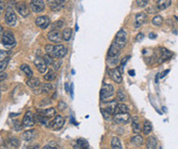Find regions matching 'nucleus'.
<instances>
[{"label":"nucleus","instance_id":"22","mask_svg":"<svg viewBox=\"0 0 178 149\" xmlns=\"http://www.w3.org/2000/svg\"><path fill=\"white\" fill-rule=\"evenodd\" d=\"M110 147H112V149H123V145H122V142H121L120 138H118V137L112 138Z\"/></svg>","mask_w":178,"mask_h":149},{"label":"nucleus","instance_id":"59","mask_svg":"<svg viewBox=\"0 0 178 149\" xmlns=\"http://www.w3.org/2000/svg\"><path fill=\"white\" fill-rule=\"evenodd\" d=\"M66 90H67V91H69V86H68V84H66Z\"/></svg>","mask_w":178,"mask_h":149},{"label":"nucleus","instance_id":"32","mask_svg":"<svg viewBox=\"0 0 178 149\" xmlns=\"http://www.w3.org/2000/svg\"><path fill=\"white\" fill-rule=\"evenodd\" d=\"M163 18L161 17V15H155L153 18V21H152V23H153V26H156V27H161L162 25H163Z\"/></svg>","mask_w":178,"mask_h":149},{"label":"nucleus","instance_id":"13","mask_svg":"<svg viewBox=\"0 0 178 149\" xmlns=\"http://www.w3.org/2000/svg\"><path fill=\"white\" fill-rule=\"evenodd\" d=\"M34 64H35V66L37 67V70H38V72L40 73V74H44V73L47 70V64L45 63V61L43 58H40V57L35 58Z\"/></svg>","mask_w":178,"mask_h":149},{"label":"nucleus","instance_id":"52","mask_svg":"<svg viewBox=\"0 0 178 149\" xmlns=\"http://www.w3.org/2000/svg\"><path fill=\"white\" fill-rule=\"evenodd\" d=\"M129 58H130V56H125V57L123 58V60L121 61V66L123 67L124 66H125V63H126V62L128 61V59H129Z\"/></svg>","mask_w":178,"mask_h":149},{"label":"nucleus","instance_id":"41","mask_svg":"<svg viewBox=\"0 0 178 149\" xmlns=\"http://www.w3.org/2000/svg\"><path fill=\"white\" fill-rule=\"evenodd\" d=\"M53 47H54V45H51V44L45 45V51L47 52L48 55H51V53H52V51H53Z\"/></svg>","mask_w":178,"mask_h":149},{"label":"nucleus","instance_id":"45","mask_svg":"<svg viewBox=\"0 0 178 149\" xmlns=\"http://www.w3.org/2000/svg\"><path fill=\"white\" fill-rule=\"evenodd\" d=\"M61 66V60H56L55 62H53L52 63V67H53V70H58L59 67Z\"/></svg>","mask_w":178,"mask_h":149},{"label":"nucleus","instance_id":"19","mask_svg":"<svg viewBox=\"0 0 178 149\" xmlns=\"http://www.w3.org/2000/svg\"><path fill=\"white\" fill-rule=\"evenodd\" d=\"M131 121H132V130L135 134H139L140 131H141V126L139 124V118L138 116L133 115L131 116Z\"/></svg>","mask_w":178,"mask_h":149},{"label":"nucleus","instance_id":"20","mask_svg":"<svg viewBox=\"0 0 178 149\" xmlns=\"http://www.w3.org/2000/svg\"><path fill=\"white\" fill-rule=\"evenodd\" d=\"M119 52H120V48L115 43H113L109 49V52H107V57H116Z\"/></svg>","mask_w":178,"mask_h":149},{"label":"nucleus","instance_id":"50","mask_svg":"<svg viewBox=\"0 0 178 149\" xmlns=\"http://www.w3.org/2000/svg\"><path fill=\"white\" fill-rule=\"evenodd\" d=\"M63 26H64V21H58L56 23H54V27H55V28H58V29L61 28Z\"/></svg>","mask_w":178,"mask_h":149},{"label":"nucleus","instance_id":"46","mask_svg":"<svg viewBox=\"0 0 178 149\" xmlns=\"http://www.w3.org/2000/svg\"><path fill=\"white\" fill-rule=\"evenodd\" d=\"M58 109H59V110L66 109V108H67V103H66L64 101H59V102H58Z\"/></svg>","mask_w":178,"mask_h":149},{"label":"nucleus","instance_id":"60","mask_svg":"<svg viewBox=\"0 0 178 149\" xmlns=\"http://www.w3.org/2000/svg\"><path fill=\"white\" fill-rule=\"evenodd\" d=\"M104 149H107V148H104Z\"/></svg>","mask_w":178,"mask_h":149},{"label":"nucleus","instance_id":"40","mask_svg":"<svg viewBox=\"0 0 178 149\" xmlns=\"http://www.w3.org/2000/svg\"><path fill=\"white\" fill-rule=\"evenodd\" d=\"M101 113H102V115H104V118H106L107 121H110V120H113V116H112V113H110L109 112H107L104 108H102L101 109Z\"/></svg>","mask_w":178,"mask_h":149},{"label":"nucleus","instance_id":"57","mask_svg":"<svg viewBox=\"0 0 178 149\" xmlns=\"http://www.w3.org/2000/svg\"><path fill=\"white\" fill-rule=\"evenodd\" d=\"M134 74H135V72H134L133 70H129V75L131 76V77H133L134 76Z\"/></svg>","mask_w":178,"mask_h":149},{"label":"nucleus","instance_id":"24","mask_svg":"<svg viewBox=\"0 0 178 149\" xmlns=\"http://www.w3.org/2000/svg\"><path fill=\"white\" fill-rule=\"evenodd\" d=\"M171 5V0H158L157 7L159 10H164Z\"/></svg>","mask_w":178,"mask_h":149},{"label":"nucleus","instance_id":"35","mask_svg":"<svg viewBox=\"0 0 178 149\" xmlns=\"http://www.w3.org/2000/svg\"><path fill=\"white\" fill-rule=\"evenodd\" d=\"M53 86L51 85V83H45L41 85V92L42 93H49L50 91H52Z\"/></svg>","mask_w":178,"mask_h":149},{"label":"nucleus","instance_id":"31","mask_svg":"<svg viewBox=\"0 0 178 149\" xmlns=\"http://www.w3.org/2000/svg\"><path fill=\"white\" fill-rule=\"evenodd\" d=\"M72 29L70 28H66L63 31V33H61V35H63V39L64 40V41H69L70 39H71L72 37Z\"/></svg>","mask_w":178,"mask_h":149},{"label":"nucleus","instance_id":"56","mask_svg":"<svg viewBox=\"0 0 178 149\" xmlns=\"http://www.w3.org/2000/svg\"><path fill=\"white\" fill-rule=\"evenodd\" d=\"M168 73H169V70H166L165 72L162 73V74H161V78H164L166 76V74H168Z\"/></svg>","mask_w":178,"mask_h":149},{"label":"nucleus","instance_id":"30","mask_svg":"<svg viewBox=\"0 0 178 149\" xmlns=\"http://www.w3.org/2000/svg\"><path fill=\"white\" fill-rule=\"evenodd\" d=\"M56 77V74L55 72L53 70H49L48 72L46 73V74L44 75V80L47 81V82H51V81H53L55 79Z\"/></svg>","mask_w":178,"mask_h":149},{"label":"nucleus","instance_id":"17","mask_svg":"<svg viewBox=\"0 0 178 149\" xmlns=\"http://www.w3.org/2000/svg\"><path fill=\"white\" fill-rule=\"evenodd\" d=\"M39 112H41V115L47 118H55L56 116V109L54 107H47V108H45V109L39 110Z\"/></svg>","mask_w":178,"mask_h":149},{"label":"nucleus","instance_id":"37","mask_svg":"<svg viewBox=\"0 0 178 149\" xmlns=\"http://www.w3.org/2000/svg\"><path fill=\"white\" fill-rule=\"evenodd\" d=\"M9 145L12 146V148H18L20 146V140L17 139V138H12L9 140Z\"/></svg>","mask_w":178,"mask_h":149},{"label":"nucleus","instance_id":"26","mask_svg":"<svg viewBox=\"0 0 178 149\" xmlns=\"http://www.w3.org/2000/svg\"><path fill=\"white\" fill-rule=\"evenodd\" d=\"M131 142H132V144H134L135 146H141L144 143V140L142 136H140L139 134H136L135 136H133L131 138Z\"/></svg>","mask_w":178,"mask_h":149},{"label":"nucleus","instance_id":"23","mask_svg":"<svg viewBox=\"0 0 178 149\" xmlns=\"http://www.w3.org/2000/svg\"><path fill=\"white\" fill-rule=\"evenodd\" d=\"M35 137H36V131H35V130H29V131L24 132V134H23V139L25 141L34 140Z\"/></svg>","mask_w":178,"mask_h":149},{"label":"nucleus","instance_id":"7","mask_svg":"<svg viewBox=\"0 0 178 149\" xmlns=\"http://www.w3.org/2000/svg\"><path fill=\"white\" fill-rule=\"evenodd\" d=\"M1 42L5 46H13L15 44V39L13 36L12 32H5L1 36Z\"/></svg>","mask_w":178,"mask_h":149},{"label":"nucleus","instance_id":"8","mask_svg":"<svg viewBox=\"0 0 178 149\" xmlns=\"http://www.w3.org/2000/svg\"><path fill=\"white\" fill-rule=\"evenodd\" d=\"M109 76L115 83H117V84L122 83V73L120 72L119 67H115V69H113V70H109Z\"/></svg>","mask_w":178,"mask_h":149},{"label":"nucleus","instance_id":"47","mask_svg":"<svg viewBox=\"0 0 178 149\" xmlns=\"http://www.w3.org/2000/svg\"><path fill=\"white\" fill-rule=\"evenodd\" d=\"M42 149H61L59 147H58V146H52V143L51 144H48V145H46V146H44Z\"/></svg>","mask_w":178,"mask_h":149},{"label":"nucleus","instance_id":"5","mask_svg":"<svg viewBox=\"0 0 178 149\" xmlns=\"http://www.w3.org/2000/svg\"><path fill=\"white\" fill-rule=\"evenodd\" d=\"M5 23L9 27H15L17 25L18 18H17V15H15V13L12 11V8L7 9L6 13H5Z\"/></svg>","mask_w":178,"mask_h":149},{"label":"nucleus","instance_id":"14","mask_svg":"<svg viewBox=\"0 0 178 149\" xmlns=\"http://www.w3.org/2000/svg\"><path fill=\"white\" fill-rule=\"evenodd\" d=\"M49 21H50V20L47 15H40V17L36 18L35 23H36V26H38L39 28L46 29L48 25H49Z\"/></svg>","mask_w":178,"mask_h":149},{"label":"nucleus","instance_id":"36","mask_svg":"<svg viewBox=\"0 0 178 149\" xmlns=\"http://www.w3.org/2000/svg\"><path fill=\"white\" fill-rule=\"evenodd\" d=\"M77 145L79 146V147H80L81 149H88V147H89V143H88L85 139H82V138L78 139V141H77Z\"/></svg>","mask_w":178,"mask_h":149},{"label":"nucleus","instance_id":"25","mask_svg":"<svg viewBox=\"0 0 178 149\" xmlns=\"http://www.w3.org/2000/svg\"><path fill=\"white\" fill-rule=\"evenodd\" d=\"M40 80L38 78H31V79H29L27 81V85L29 86L30 88L32 89H35V88H38L40 86Z\"/></svg>","mask_w":178,"mask_h":149},{"label":"nucleus","instance_id":"9","mask_svg":"<svg viewBox=\"0 0 178 149\" xmlns=\"http://www.w3.org/2000/svg\"><path fill=\"white\" fill-rule=\"evenodd\" d=\"M64 124V120L61 115H56L54 118L49 123V127L52 130H59L63 128Z\"/></svg>","mask_w":178,"mask_h":149},{"label":"nucleus","instance_id":"44","mask_svg":"<svg viewBox=\"0 0 178 149\" xmlns=\"http://www.w3.org/2000/svg\"><path fill=\"white\" fill-rule=\"evenodd\" d=\"M148 3V0H136V4L139 7H144L147 6V4Z\"/></svg>","mask_w":178,"mask_h":149},{"label":"nucleus","instance_id":"1","mask_svg":"<svg viewBox=\"0 0 178 149\" xmlns=\"http://www.w3.org/2000/svg\"><path fill=\"white\" fill-rule=\"evenodd\" d=\"M114 93H115L114 86L110 85V84H104L101 90V99L102 101H104V100H107V98H110V97L114 95Z\"/></svg>","mask_w":178,"mask_h":149},{"label":"nucleus","instance_id":"49","mask_svg":"<svg viewBox=\"0 0 178 149\" xmlns=\"http://www.w3.org/2000/svg\"><path fill=\"white\" fill-rule=\"evenodd\" d=\"M39 148H40L39 144H32V145H29L26 147V149H39Z\"/></svg>","mask_w":178,"mask_h":149},{"label":"nucleus","instance_id":"43","mask_svg":"<svg viewBox=\"0 0 178 149\" xmlns=\"http://www.w3.org/2000/svg\"><path fill=\"white\" fill-rule=\"evenodd\" d=\"M119 61V58L116 56V57H107V62H109L110 64H114V66H116V64L118 63Z\"/></svg>","mask_w":178,"mask_h":149},{"label":"nucleus","instance_id":"18","mask_svg":"<svg viewBox=\"0 0 178 149\" xmlns=\"http://www.w3.org/2000/svg\"><path fill=\"white\" fill-rule=\"evenodd\" d=\"M161 50V56L160 58H159V63H162V62H165L166 60H168V59L171 58L172 56V53L170 52L169 50H167L166 48H160Z\"/></svg>","mask_w":178,"mask_h":149},{"label":"nucleus","instance_id":"2","mask_svg":"<svg viewBox=\"0 0 178 149\" xmlns=\"http://www.w3.org/2000/svg\"><path fill=\"white\" fill-rule=\"evenodd\" d=\"M114 43L120 48V49L125 47L126 43H127V34H126V32L124 31V30H120V31L118 32L117 35H116Z\"/></svg>","mask_w":178,"mask_h":149},{"label":"nucleus","instance_id":"58","mask_svg":"<svg viewBox=\"0 0 178 149\" xmlns=\"http://www.w3.org/2000/svg\"><path fill=\"white\" fill-rule=\"evenodd\" d=\"M74 149H81L80 147H79V146H78L77 144L76 145H75V147H74Z\"/></svg>","mask_w":178,"mask_h":149},{"label":"nucleus","instance_id":"11","mask_svg":"<svg viewBox=\"0 0 178 149\" xmlns=\"http://www.w3.org/2000/svg\"><path fill=\"white\" fill-rule=\"evenodd\" d=\"M15 9L23 18H27L30 15V9L25 2H18L15 4Z\"/></svg>","mask_w":178,"mask_h":149},{"label":"nucleus","instance_id":"34","mask_svg":"<svg viewBox=\"0 0 178 149\" xmlns=\"http://www.w3.org/2000/svg\"><path fill=\"white\" fill-rule=\"evenodd\" d=\"M117 99L121 102L126 101V99H127L126 93L124 92V90H122V89H119V90L117 91Z\"/></svg>","mask_w":178,"mask_h":149},{"label":"nucleus","instance_id":"33","mask_svg":"<svg viewBox=\"0 0 178 149\" xmlns=\"http://www.w3.org/2000/svg\"><path fill=\"white\" fill-rule=\"evenodd\" d=\"M21 70H23L28 77H32V76H33V70H32V69L28 66V64H21Z\"/></svg>","mask_w":178,"mask_h":149},{"label":"nucleus","instance_id":"15","mask_svg":"<svg viewBox=\"0 0 178 149\" xmlns=\"http://www.w3.org/2000/svg\"><path fill=\"white\" fill-rule=\"evenodd\" d=\"M48 39L51 42H54V43H59L63 39V35L58 30H52L48 33Z\"/></svg>","mask_w":178,"mask_h":149},{"label":"nucleus","instance_id":"21","mask_svg":"<svg viewBox=\"0 0 178 149\" xmlns=\"http://www.w3.org/2000/svg\"><path fill=\"white\" fill-rule=\"evenodd\" d=\"M157 146H158V141L156 139L155 136H150L147 138V149H157Z\"/></svg>","mask_w":178,"mask_h":149},{"label":"nucleus","instance_id":"6","mask_svg":"<svg viewBox=\"0 0 178 149\" xmlns=\"http://www.w3.org/2000/svg\"><path fill=\"white\" fill-rule=\"evenodd\" d=\"M131 116L129 115V112L127 113H115V115L113 116V120L116 124L118 125H125L130 121Z\"/></svg>","mask_w":178,"mask_h":149},{"label":"nucleus","instance_id":"48","mask_svg":"<svg viewBox=\"0 0 178 149\" xmlns=\"http://www.w3.org/2000/svg\"><path fill=\"white\" fill-rule=\"evenodd\" d=\"M143 37H144V35H143V34H142V33H139V34L135 37V41H136V42H140L142 39H143Z\"/></svg>","mask_w":178,"mask_h":149},{"label":"nucleus","instance_id":"27","mask_svg":"<svg viewBox=\"0 0 178 149\" xmlns=\"http://www.w3.org/2000/svg\"><path fill=\"white\" fill-rule=\"evenodd\" d=\"M127 112H129V107L127 105L124 103L117 104L115 109V113H127Z\"/></svg>","mask_w":178,"mask_h":149},{"label":"nucleus","instance_id":"61","mask_svg":"<svg viewBox=\"0 0 178 149\" xmlns=\"http://www.w3.org/2000/svg\"><path fill=\"white\" fill-rule=\"evenodd\" d=\"M0 98H1V96H0Z\"/></svg>","mask_w":178,"mask_h":149},{"label":"nucleus","instance_id":"28","mask_svg":"<svg viewBox=\"0 0 178 149\" xmlns=\"http://www.w3.org/2000/svg\"><path fill=\"white\" fill-rule=\"evenodd\" d=\"M117 102L115 101V100H112V101L110 102H107L106 104V107H104V109L107 110V112H109L110 113H114L115 112V109H116V106H117Z\"/></svg>","mask_w":178,"mask_h":149},{"label":"nucleus","instance_id":"4","mask_svg":"<svg viewBox=\"0 0 178 149\" xmlns=\"http://www.w3.org/2000/svg\"><path fill=\"white\" fill-rule=\"evenodd\" d=\"M30 7H31L32 11L35 13H40L44 11L45 9V3L43 0H32L30 2Z\"/></svg>","mask_w":178,"mask_h":149},{"label":"nucleus","instance_id":"53","mask_svg":"<svg viewBox=\"0 0 178 149\" xmlns=\"http://www.w3.org/2000/svg\"><path fill=\"white\" fill-rule=\"evenodd\" d=\"M7 78V74L6 73H0V81H3Z\"/></svg>","mask_w":178,"mask_h":149},{"label":"nucleus","instance_id":"62","mask_svg":"<svg viewBox=\"0 0 178 149\" xmlns=\"http://www.w3.org/2000/svg\"><path fill=\"white\" fill-rule=\"evenodd\" d=\"M177 8H178V6H177Z\"/></svg>","mask_w":178,"mask_h":149},{"label":"nucleus","instance_id":"39","mask_svg":"<svg viewBox=\"0 0 178 149\" xmlns=\"http://www.w3.org/2000/svg\"><path fill=\"white\" fill-rule=\"evenodd\" d=\"M42 58L44 59L45 63H46L47 66H52V63H53V59H52V56H50V55H48V54H46V55H44Z\"/></svg>","mask_w":178,"mask_h":149},{"label":"nucleus","instance_id":"51","mask_svg":"<svg viewBox=\"0 0 178 149\" xmlns=\"http://www.w3.org/2000/svg\"><path fill=\"white\" fill-rule=\"evenodd\" d=\"M4 9H5V3L2 0H0V15L4 11Z\"/></svg>","mask_w":178,"mask_h":149},{"label":"nucleus","instance_id":"10","mask_svg":"<svg viewBox=\"0 0 178 149\" xmlns=\"http://www.w3.org/2000/svg\"><path fill=\"white\" fill-rule=\"evenodd\" d=\"M36 124L35 123V118H34V115L31 112H26L25 116L23 118V127H26V128H31L33 127L34 125Z\"/></svg>","mask_w":178,"mask_h":149},{"label":"nucleus","instance_id":"42","mask_svg":"<svg viewBox=\"0 0 178 149\" xmlns=\"http://www.w3.org/2000/svg\"><path fill=\"white\" fill-rule=\"evenodd\" d=\"M8 55H9V52L8 51H5V50H1L0 51V58L3 60V59H7L8 58Z\"/></svg>","mask_w":178,"mask_h":149},{"label":"nucleus","instance_id":"54","mask_svg":"<svg viewBox=\"0 0 178 149\" xmlns=\"http://www.w3.org/2000/svg\"><path fill=\"white\" fill-rule=\"evenodd\" d=\"M51 103V100H48V99H45L44 100V101H43L42 102V103H41V106H43V105H44V104H50Z\"/></svg>","mask_w":178,"mask_h":149},{"label":"nucleus","instance_id":"38","mask_svg":"<svg viewBox=\"0 0 178 149\" xmlns=\"http://www.w3.org/2000/svg\"><path fill=\"white\" fill-rule=\"evenodd\" d=\"M7 64H8V58L3 59V60H0V73L4 72V70L6 69Z\"/></svg>","mask_w":178,"mask_h":149},{"label":"nucleus","instance_id":"29","mask_svg":"<svg viewBox=\"0 0 178 149\" xmlns=\"http://www.w3.org/2000/svg\"><path fill=\"white\" fill-rule=\"evenodd\" d=\"M153 131V126L150 124V121H145L143 124V127H142V132H143L144 135H150Z\"/></svg>","mask_w":178,"mask_h":149},{"label":"nucleus","instance_id":"16","mask_svg":"<svg viewBox=\"0 0 178 149\" xmlns=\"http://www.w3.org/2000/svg\"><path fill=\"white\" fill-rule=\"evenodd\" d=\"M147 18L144 12H139L135 15V21H134V26L135 28H140L143 24L147 21Z\"/></svg>","mask_w":178,"mask_h":149},{"label":"nucleus","instance_id":"55","mask_svg":"<svg viewBox=\"0 0 178 149\" xmlns=\"http://www.w3.org/2000/svg\"><path fill=\"white\" fill-rule=\"evenodd\" d=\"M148 38H150V39H156V38H157V35L155 33H150L148 35Z\"/></svg>","mask_w":178,"mask_h":149},{"label":"nucleus","instance_id":"12","mask_svg":"<svg viewBox=\"0 0 178 149\" xmlns=\"http://www.w3.org/2000/svg\"><path fill=\"white\" fill-rule=\"evenodd\" d=\"M64 0H48V6L53 11H58L64 7Z\"/></svg>","mask_w":178,"mask_h":149},{"label":"nucleus","instance_id":"3","mask_svg":"<svg viewBox=\"0 0 178 149\" xmlns=\"http://www.w3.org/2000/svg\"><path fill=\"white\" fill-rule=\"evenodd\" d=\"M67 53H68V49H67L64 45L58 44V45H54L53 51L50 56H52V57H54V58H61V57H64V56H66Z\"/></svg>","mask_w":178,"mask_h":149}]
</instances>
